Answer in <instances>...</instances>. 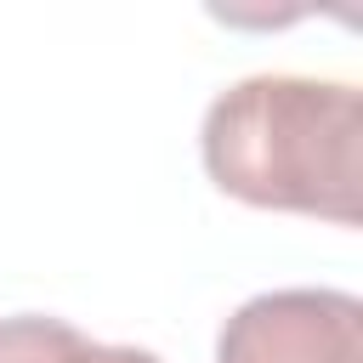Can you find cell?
Instances as JSON below:
<instances>
[{
  "mask_svg": "<svg viewBox=\"0 0 363 363\" xmlns=\"http://www.w3.org/2000/svg\"><path fill=\"white\" fill-rule=\"evenodd\" d=\"M199 153L210 182L255 210H295L357 227L363 96L346 79H238L204 108Z\"/></svg>",
  "mask_w": 363,
  "mask_h": 363,
  "instance_id": "obj_1",
  "label": "cell"
},
{
  "mask_svg": "<svg viewBox=\"0 0 363 363\" xmlns=\"http://www.w3.org/2000/svg\"><path fill=\"white\" fill-rule=\"evenodd\" d=\"M216 363H363V301L346 289H267L221 323Z\"/></svg>",
  "mask_w": 363,
  "mask_h": 363,
  "instance_id": "obj_2",
  "label": "cell"
},
{
  "mask_svg": "<svg viewBox=\"0 0 363 363\" xmlns=\"http://www.w3.org/2000/svg\"><path fill=\"white\" fill-rule=\"evenodd\" d=\"M0 363H164V357L142 346H102L62 318L23 312V318H0Z\"/></svg>",
  "mask_w": 363,
  "mask_h": 363,
  "instance_id": "obj_3",
  "label": "cell"
}]
</instances>
